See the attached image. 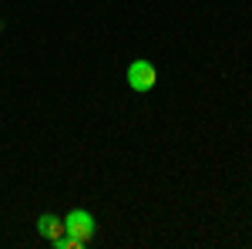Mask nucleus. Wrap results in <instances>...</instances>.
I'll list each match as a JSON object with an SVG mask.
<instances>
[{
  "label": "nucleus",
  "instance_id": "f257e3e1",
  "mask_svg": "<svg viewBox=\"0 0 252 249\" xmlns=\"http://www.w3.org/2000/svg\"><path fill=\"white\" fill-rule=\"evenodd\" d=\"M64 232L67 236H78V239H84V243H91L94 239V215L91 212H84V209H71L67 215H64Z\"/></svg>",
  "mask_w": 252,
  "mask_h": 249
},
{
  "label": "nucleus",
  "instance_id": "f03ea898",
  "mask_svg": "<svg viewBox=\"0 0 252 249\" xmlns=\"http://www.w3.org/2000/svg\"><path fill=\"white\" fill-rule=\"evenodd\" d=\"M155 81H158V71H155V64H152V61L138 58V61L128 64V84H131L135 91H152V88H155Z\"/></svg>",
  "mask_w": 252,
  "mask_h": 249
},
{
  "label": "nucleus",
  "instance_id": "7ed1b4c3",
  "mask_svg": "<svg viewBox=\"0 0 252 249\" xmlns=\"http://www.w3.org/2000/svg\"><path fill=\"white\" fill-rule=\"evenodd\" d=\"M37 232L47 239V243H54V239L64 236V219H61V215H51V212H44V215L37 219Z\"/></svg>",
  "mask_w": 252,
  "mask_h": 249
}]
</instances>
